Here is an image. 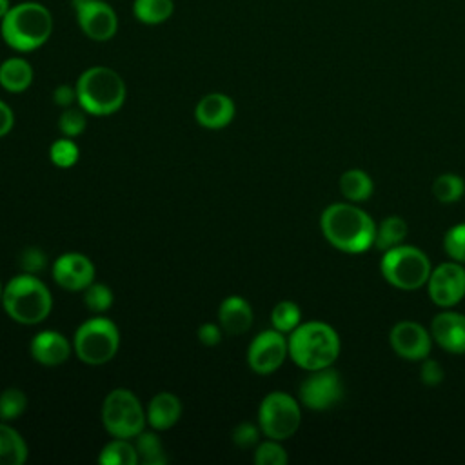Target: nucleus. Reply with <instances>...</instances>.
I'll return each mask as SVG.
<instances>
[{"mask_svg": "<svg viewBox=\"0 0 465 465\" xmlns=\"http://www.w3.org/2000/svg\"><path fill=\"white\" fill-rule=\"evenodd\" d=\"M325 240L347 254H361L374 247L376 222L354 203H331L320 216Z\"/></svg>", "mask_w": 465, "mask_h": 465, "instance_id": "f257e3e1", "label": "nucleus"}, {"mask_svg": "<svg viewBox=\"0 0 465 465\" xmlns=\"http://www.w3.org/2000/svg\"><path fill=\"white\" fill-rule=\"evenodd\" d=\"M53 33V15L40 2H20L11 5L0 20L2 40L18 53L42 47Z\"/></svg>", "mask_w": 465, "mask_h": 465, "instance_id": "f03ea898", "label": "nucleus"}, {"mask_svg": "<svg viewBox=\"0 0 465 465\" xmlns=\"http://www.w3.org/2000/svg\"><path fill=\"white\" fill-rule=\"evenodd\" d=\"M291 360L303 371H318L331 367L340 356V336L325 322L300 323L287 338Z\"/></svg>", "mask_w": 465, "mask_h": 465, "instance_id": "7ed1b4c3", "label": "nucleus"}, {"mask_svg": "<svg viewBox=\"0 0 465 465\" xmlns=\"http://www.w3.org/2000/svg\"><path fill=\"white\" fill-rule=\"evenodd\" d=\"M2 307L13 322L36 325L49 316L53 309V296L36 274L20 272L4 285Z\"/></svg>", "mask_w": 465, "mask_h": 465, "instance_id": "20e7f679", "label": "nucleus"}, {"mask_svg": "<svg viewBox=\"0 0 465 465\" xmlns=\"http://www.w3.org/2000/svg\"><path fill=\"white\" fill-rule=\"evenodd\" d=\"M76 102L94 116H109L116 113L127 96L124 78L107 65H93L76 80Z\"/></svg>", "mask_w": 465, "mask_h": 465, "instance_id": "39448f33", "label": "nucleus"}, {"mask_svg": "<svg viewBox=\"0 0 465 465\" xmlns=\"http://www.w3.org/2000/svg\"><path fill=\"white\" fill-rule=\"evenodd\" d=\"M120 332L113 320L98 314L78 325L73 336V352L85 365H104L114 358Z\"/></svg>", "mask_w": 465, "mask_h": 465, "instance_id": "423d86ee", "label": "nucleus"}, {"mask_svg": "<svg viewBox=\"0 0 465 465\" xmlns=\"http://www.w3.org/2000/svg\"><path fill=\"white\" fill-rule=\"evenodd\" d=\"M381 276L387 283L400 291H416L427 283L430 276L429 256L414 245H396L383 252L380 262Z\"/></svg>", "mask_w": 465, "mask_h": 465, "instance_id": "0eeeda50", "label": "nucleus"}, {"mask_svg": "<svg viewBox=\"0 0 465 465\" xmlns=\"http://www.w3.org/2000/svg\"><path fill=\"white\" fill-rule=\"evenodd\" d=\"M102 423L113 438L133 440L145 429V409L133 391L118 387L104 398Z\"/></svg>", "mask_w": 465, "mask_h": 465, "instance_id": "6e6552de", "label": "nucleus"}, {"mask_svg": "<svg viewBox=\"0 0 465 465\" xmlns=\"http://www.w3.org/2000/svg\"><path fill=\"white\" fill-rule=\"evenodd\" d=\"M302 421V409L296 398L283 391L263 396L258 407V425L263 436L283 441L291 438Z\"/></svg>", "mask_w": 465, "mask_h": 465, "instance_id": "1a4fd4ad", "label": "nucleus"}, {"mask_svg": "<svg viewBox=\"0 0 465 465\" xmlns=\"http://www.w3.org/2000/svg\"><path fill=\"white\" fill-rule=\"evenodd\" d=\"M298 396L300 403L309 411H327L343 396L341 378L331 367L311 371V374L300 383Z\"/></svg>", "mask_w": 465, "mask_h": 465, "instance_id": "9d476101", "label": "nucleus"}, {"mask_svg": "<svg viewBox=\"0 0 465 465\" xmlns=\"http://www.w3.org/2000/svg\"><path fill=\"white\" fill-rule=\"evenodd\" d=\"M289 356V345L283 332L267 329L258 332L247 349V365L256 374H271L278 371Z\"/></svg>", "mask_w": 465, "mask_h": 465, "instance_id": "9b49d317", "label": "nucleus"}, {"mask_svg": "<svg viewBox=\"0 0 465 465\" xmlns=\"http://www.w3.org/2000/svg\"><path fill=\"white\" fill-rule=\"evenodd\" d=\"M74 16L82 33L94 42H107L118 31V16L104 0H73Z\"/></svg>", "mask_w": 465, "mask_h": 465, "instance_id": "f8f14e48", "label": "nucleus"}, {"mask_svg": "<svg viewBox=\"0 0 465 465\" xmlns=\"http://www.w3.org/2000/svg\"><path fill=\"white\" fill-rule=\"evenodd\" d=\"M429 298L441 309H450L465 296V267L460 262H445L430 271L427 280Z\"/></svg>", "mask_w": 465, "mask_h": 465, "instance_id": "ddd939ff", "label": "nucleus"}, {"mask_svg": "<svg viewBox=\"0 0 465 465\" xmlns=\"http://www.w3.org/2000/svg\"><path fill=\"white\" fill-rule=\"evenodd\" d=\"M389 343L400 358L421 361L430 354L432 336L430 331H427L418 322L401 320L392 325L389 332Z\"/></svg>", "mask_w": 465, "mask_h": 465, "instance_id": "4468645a", "label": "nucleus"}, {"mask_svg": "<svg viewBox=\"0 0 465 465\" xmlns=\"http://www.w3.org/2000/svg\"><path fill=\"white\" fill-rule=\"evenodd\" d=\"M94 263L82 252H65L53 262V280L65 291L78 292L94 282Z\"/></svg>", "mask_w": 465, "mask_h": 465, "instance_id": "2eb2a0df", "label": "nucleus"}, {"mask_svg": "<svg viewBox=\"0 0 465 465\" xmlns=\"http://www.w3.org/2000/svg\"><path fill=\"white\" fill-rule=\"evenodd\" d=\"M430 336L443 351L465 354V314L441 311L430 322Z\"/></svg>", "mask_w": 465, "mask_h": 465, "instance_id": "dca6fc26", "label": "nucleus"}, {"mask_svg": "<svg viewBox=\"0 0 465 465\" xmlns=\"http://www.w3.org/2000/svg\"><path fill=\"white\" fill-rule=\"evenodd\" d=\"M29 352L36 363L44 367H58L69 360L73 352V341H69L58 331L47 329L33 336L29 343Z\"/></svg>", "mask_w": 465, "mask_h": 465, "instance_id": "f3484780", "label": "nucleus"}, {"mask_svg": "<svg viewBox=\"0 0 465 465\" xmlns=\"http://www.w3.org/2000/svg\"><path fill=\"white\" fill-rule=\"evenodd\" d=\"M236 107L231 96L223 93H209L200 98V102L194 107V118L196 122L205 129H223L227 127L234 118Z\"/></svg>", "mask_w": 465, "mask_h": 465, "instance_id": "a211bd4d", "label": "nucleus"}, {"mask_svg": "<svg viewBox=\"0 0 465 465\" xmlns=\"http://www.w3.org/2000/svg\"><path fill=\"white\" fill-rule=\"evenodd\" d=\"M182 401L176 394L162 391L158 394H154L147 407H145V418H147V425L153 430H169L171 427H174L182 416Z\"/></svg>", "mask_w": 465, "mask_h": 465, "instance_id": "6ab92c4d", "label": "nucleus"}, {"mask_svg": "<svg viewBox=\"0 0 465 465\" xmlns=\"http://www.w3.org/2000/svg\"><path fill=\"white\" fill-rule=\"evenodd\" d=\"M252 318L251 303L238 294L227 296L218 307V323L231 336L245 334L252 325Z\"/></svg>", "mask_w": 465, "mask_h": 465, "instance_id": "aec40b11", "label": "nucleus"}, {"mask_svg": "<svg viewBox=\"0 0 465 465\" xmlns=\"http://www.w3.org/2000/svg\"><path fill=\"white\" fill-rule=\"evenodd\" d=\"M33 84V67L22 56H11L0 64V85L7 93H24Z\"/></svg>", "mask_w": 465, "mask_h": 465, "instance_id": "412c9836", "label": "nucleus"}, {"mask_svg": "<svg viewBox=\"0 0 465 465\" xmlns=\"http://www.w3.org/2000/svg\"><path fill=\"white\" fill-rule=\"evenodd\" d=\"M27 454V443L22 434L0 420V465H24Z\"/></svg>", "mask_w": 465, "mask_h": 465, "instance_id": "4be33fe9", "label": "nucleus"}, {"mask_svg": "<svg viewBox=\"0 0 465 465\" xmlns=\"http://www.w3.org/2000/svg\"><path fill=\"white\" fill-rule=\"evenodd\" d=\"M340 191L349 202H365L374 191V182L363 169H349L340 176Z\"/></svg>", "mask_w": 465, "mask_h": 465, "instance_id": "5701e85b", "label": "nucleus"}, {"mask_svg": "<svg viewBox=\"0 0 465 465\" xmlns=\"http://www.w3.org/2000/svg\"><path fill=\"white\" fill-rule=\"evenodd\" d=\"M409 225L401 216H387L376 225L374 247L380 251H389L396 245H401L407 238Z\"/></svg>", "mask_w": 465, "mask_h": 465, "instance_id": "b1692460", "label": "nucleus"}, {"mask_svg": "<svg viewBox=\"0 0 465 465\" xmlns=\"http://www.w3.org/2000/svg\"><path fill=\"white\" fill-rule=\"evenodd\" d=\"M174 11L173 0H134L133 15L145 25H158L171 18Z\"/></svg>", "mask_w": 465, "mask_h": 465, "instance_id": "393cba45", "label": "nucleus"}, {"mask_svg": "<svg viewBox=\"0 0 465 465\" xmlns=\"http://www.w3.org/2000/svg\"><path fill=\"white\" fill-rule=\"evenodd\" d=\"M98 461L102 465H136L138 452L131 440L113 438L105 443L98 454Z\"/></svg>", "mask_w": 465, "mask_h": 465, "instance_id": "a878e982", "label": "nucleus"}, {"mask_svg": "<svg viewBox=\"0 0 465 465\" xmlns=\"http://www.w3.org/2000/svg\"><path fill=\"white\" fill-rule=\"evenodd\" d=\"M133 443L138 452V461L145 465H163L167 461V454L163 450V443L156 432L142 430L133 438Z\"/></svg>", "mask_w": 465, "mask_h": 465, "instance_id": "bb28decb", "label": "nucleus"}, {"mask_svg": "<svg viewBox=\"0 0 465 465\" xmlns=\"http://www.w3.org/2000/svg\"><path fill=\"white\" fill-rule=\"evenodd\" d=\"M271 323H272V329L283 334L292 332L302 323V311L298 303L291 300L278 302L271 311Z\"/></svg>", "mask_w": 465, "mask_h": 465, "instance_id": "cd10ccee", "label": "nucleus"}, {"mask_svg": "<svg viewBox=\"0 0 465 465\" xmlns=\"http://www.w3.org/2000/svg\"><path fill=\"white\" fill-rule=\"evenodd\" d=\"M463 193H465V182L461 176L454 173H443L432 183V194L441 203H454L463 196Z\"/></svg>", "mask_w": 465, "mask_h": 465, "instance_id": "c85d7f7f", "label": "nucleus"}, {"mask_svg": "<svg viewBox=\"0 0 465 465\" xmlns=\"http://www.w3.org/2000/svg\"><path fill=\"white\" fill-rule=\"evenodd\" d=\"M27 409V396L22 389L7 387L0 392V420L11 421L22 416Z\"/></svg>", "mask_w": 465, "mask_h": 465, "instance_id": "c756f323", "label": "nucleus"}, {"mask_svg": "<svg viewBox=\"0 0 465 465\" xmlns=\"http://www.w3.org/2000/svg\"><path fill=\"white\" fill-rule=\"evenodd\" d=\"M113 302H114L113 291L105 283L93 282L89 287L84 289V303L94 314H104L105 311H109Z\"/></svg>", "mask_w": 465, "mask_h": 465, "instance_id": "7c9ffc66", "label": "nucleus"}, {"mask_svg": "<svg viewBox=\"0 0 465 465\" xmlns=\"http://www.w3.org/2000/svg\"><path fill=\"white\" fill-rule=\"evenodd\" d=\"M78 156H80L78 145L74 143L73 138H67V136L54 140L49 147V158L60 169L73 167L78 162Z\"/></svg>", "mask_w": 465, "mask_h": 465, "instance_id": "2f4dec72", "label": "nucleus"}, {"mask_svg": "<svg viewBox=\"0 0 465 465\" xmlns=\"http://www.w3.org/2000/svg\"><path fill=\"white\" fill-rule=\"evenodd\" d=\"M87 113L80 107H65L58 118V129L62 133V136L67 138H76L80 136L85 127H87Z\"/></svg>", "mask_w": 465, "mask_h": 465, "instance_id": "473e14b6", "label": "nucleus"}, {"mask_svg": "<svg viewBox=\"0 0 465 465\" xmlns=\"http://www.w3.org/2000/svg\"><path fill=\"white\" fill-rule=\"evenodd\" d=\"M287 461H289V456L278 440L267 438L265 441L258 443L254 449L256 465H285Z\"/></svg>", "mask_w": 465, "mask_h": 465, "instance_id": "72a5a7b5", "label": "nucleus"}, {"mask_svg": "<svg viewBox=\"0 0 465 465\" xmlns=\"http://www.w3.org/2000/svg\"><path fill=\"white\" fill-rule=\"evenodd\" d=\"M443 249L450 260L465 263V223H456L445 232Z\"/></svg>", "mask_w": 465, "mask_h": 465, "instance_id": "f704fd0d", "label": "nucleus"}, {"mask_svg": "<svg viewBox=\"0 0 465 465\" xmlns=\"http://www.w3.org/2000/svg\"><path fill=\"white\" fill-rule=\"evenodd\" d=\"M260 425H254L251 421H242L232 429V443L240 449H251L258 445L260 441Z\"/></svg>", "mask_w": 465, "mask_h": 465, "instance_id": "c9c22d12", "label": "nucleus"}, {"mask_svg": "<svg viewBox=\"0 0 465 465\" xmlns=\"http://www.w3.org/2000/svg\"><path fill=\"white\" fill-rule=\"evenodd\" d=\"M18 263L22 267V272L38 274L47 265V258H45L42 249H38V247H25L20 252V262Z\"/></svg>", "mask_w": 465, "mask_h": 465, "instance_id": "e433bc0d", "label": "nucleus"}, {"mask_svg": "<svg viewBox=\"0 0 465 465\" xmlns=\"http://www.w3.org/2000/svg\"><path fill=\"white\" fill-rule=\"evenodd\" d=\"M445 378V371L440 365V361L436 360H421V367H420V380L427 385V387H436L443 381Z\"/></svg>", "mask_w": 465, "mask_h": 465, "instance_id": "4c0bfd02", "label": "nucleus"}, {"mask_svg": "<svg viewBox=\"0 0 465 465\" xmlns=\"http://www.w3.org/2000/svg\"><path fill=\"white\" fill-rule=\"evenodd\" d=\"M222 334H223V329L220 327V323H213V322H205L198 327L196 331V336L198 340L205 345V347H214L222 341Z\"/></svg>", "mask_w": 465, "mask_h": 465, "instance_id": "58836bf2", "label": "nucleus"}, {"mask_svg": "<svg viewBox=\"0 0 465 465\" xmlns=\"http://www.w3.org/2000/svg\"><path fill=\"white\" fill-rule=\"evenodd\" d=\"M53 100L56 105L60 107H71L76 102V87L67 85V84H60L54 87L53 91Z\"/></svg>", "mask_w": 465, "mask_h": 465, "instance_id": "ea45409f", "label": "nucleus"}, {"mask_svg": "<svg viewBox=\"0 0 465 465\" xmlns=\"http://www.w3.org/2000/svg\"><path fill=\"white\" fill-rule=\"evenodd\" d=\"M15 125V114H13V109L4 102L0 100V138L9 134V131L13 129Z\"/></svg>", "mask_w": 465, "mask_h": 465, "instance_id": "a19ab883", "label": "nucleus"}, {"mask_svg": "<svg viewBox=\"0 0 465 465\" xmlns=\"http://www.w3.org/2000/svg\"><path fill=\"white\" fill-rule=\"evenodd\" d=\"M11 7V2L9 0H0V20L5 16V13L9 11Z\"/></svg>", "mask_w": 465, "mask_h": 465, "instance_id": "79ce46f5", "label": "nucleus"}, {"mask_svg": "<svg viewBox=\"0 0 465 465\" xmlns=\"http://www.w3.org/2000/svg\"><path fill=\"white\" fill-rule=\"evenodd\" d=\"M2 292H4V285L0 283V303H2Z\"/></svg>", "mask_w": 465, "mask_h": 465, "instance_id": "37998d69", "label": "nucleus"}]
</instances>
